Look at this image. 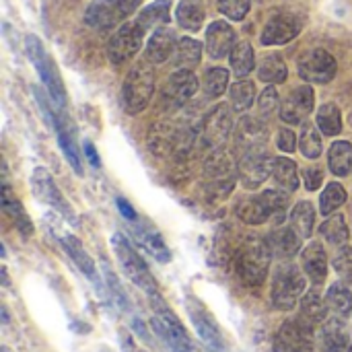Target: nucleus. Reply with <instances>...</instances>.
Instances as JSON below:
<instances>
[{"label": "nucleus", "mask_w": 352, "mask_h": 352, "mask_svg": "<svg viewBox=\"0 0 352 352\" xmlns=\"http://www.w3.org/2000/svg\"><path fill=\"white\" fill-rule=\"evenodd\" d=\"M50 124L56 128V132H58V142H60V146H62V151H64V157L68 159V163L72 165V169H74V173H82V163H80V151H78V146L74 144V136H72V132L66 128V120H62V116L60 113H52V118H50Z\"/></svg>", "instance_id": "29"}, {"label": "nucleus", "mask_w": 352, "mask_h": 352, "mask_svg": "<svg viewBox=\"0 0 352 352\" xmlns=\"http://www.w3.org/2000/svg\"><path fill=\"white\" fill-rule=\"evenodd\" d=\"M231 105L219 103L212 107L204 122H202V142L210 151H219L227 144L231 132H233V116H231Z\"/></svg>", "instance_id": "12"}, {"label": "nucleus", "mask_w": 352, "mask_h": 352, "mask_svg": "<svg viewBox=\"0 0 352 352\" xmlns=\"http://www.w3.org/2000/svg\"><path fill=\"white\" fill-rule=\"evenodd\" d=\"M171 19V2L169 0H155L151 4H146L144 8H140L136 21L138 25L146 31L153 27H163L167 25Z\"/></svg>", "instance_id": "32"}, {"label": "nucleus", "mask_w": 352, "mask_h": 352, "mask_svg": "<svg viewBox=\"0 0 352 352\" xmlns=\"http://www.w3.org/2000/svg\"><path fill=\"white\" fill-rule=\"evenodd\" d=\"M287 76H289V68L278 54H270V56L262 58V62L258 64V78L262 82L278 85V82H285Z\"/></svg>", "instance_id": "35"}, {"label": "nucleus", "mask_w": 352, "mask_h": 352, "mask_svg": "<svg viewBox=\"0 0 352 352\" xmlns=\"http://www.w3.org/2000/svg\"><path fill=\"white\" fill-rule=\"evenodd\" d=\"M250 0H219V10L231 21H243L250 12Z\"/></svg>", "instance_id": "47"}, {"label": "nucleus", "mask_w": 352, "mask_h": 352, "mask_svg": "<svg viewBox=\"0 0 352 352\" xmlns=\"http://www.w3.org/2000/svg\"><path fill=\"white\" fill-rule=\"evenodd\" d=\"M31 188H33V194H35L41 202L54 206L62 217H66L72 225H76V214H74L72 206L64 200L62 192L58 190V186H56V182H54V177H52L43 167H35V169H33Z\"/></svg>", "instance_id": "15"}, {"label": "nucleus", "mask_w": 352, "mask_h": 352, "mask_svg": "<svg viewBox=\"0 0 352 352\" xmlns=\"http://www.w3.org/2000/svg\"><path fill=\"white\" fill-rule=\"evenodd\" d=\"M116 204H118V208H120V212H122V217H124L126 221L134 223V221L138 219V217H136V210H134V208H132L124 198H118V200H116Z\"/></svg>", "instance_id": "53"}, {"label": "nucleus", "mask_w": 352, "mask_h": 352, "mask_svg": "<svg viewBox=\"0 0 352 352\" xmlns=\"http://www.w3.org/2000/svg\"><path fill=\"white\" fill-rule=\"evenodd\" d=\"M142 0H93L85 10V23L91 29L105 31L128 19Z\"/></svg>", "instance_id": "9"}, {"label": "nucleus", "mask_w": 352, "mask_h": 352, "mask_svg": "<svg viewBox=\"0 0 352 352\" xmlns=\"http://www.w3.org/2000/svg\"><path fill=\"white\" fill-rule=\"evenodd\" d=\"M305 272L297 268L295 264H283L272 278V289H270V299L274 309L278 311H291L295 309L297 301L303 299L305 293Z\"/></svg>", "instance_id": "5"}, {"label": "nucleus", "mask_w": 352, "mask_h": 352, "mask_svg": "<svg viewBox=\"0 0 352 352\" xmlns=\"http://www.w3.org/2000/svg\"><path fill=\"white\" fill-rule=\"evenodd\" d=\"M318 126L326 136H338L342 130V116L334 103H324L318 109Z\"/></svg>", "instance_id": "43"}, {"label": "nucleus", "mask_w": 352, "mask_h": 352, "mask_svg": "<svg viewBox=\"0 0 352 352\" xmlns=\"http://www.w3.org/2000/svg\"><path fill=\"white\" fill-rule=\"evenodd\" d=\"M322 346L326 352H346L351 349L346 320L332 316L322 324Z\"/></svg>", "instance_id": "25"}, {"label": "nucleus", "mask_w": 352, "mask_h": 352, "mask_svg": "<svg viewBox=\"0 0 352 352\" xmlns=\"http://www.w3.org/2000/svg\"><path fill=\"white\" fill-rule=\"evenodd\" d=\"M272 250L268 245V239L252 237L248 239L235 256V270L243 285L248 287H260L264 285L268 276V268L272 262Z\"/></svg>", "instance_id": "2"}, {"label": "nucleus", "mask_w": 352, "mask_h": 352, "mask_svg": "<svg viewBox=\"0 0 352 352\" xmlns=\"http://www.w3.org/2000/svg\"><path fill=\"white\" fill-rule=\"evenodd\" d=\"M314 225H316V208L311 202L303 200L299 202L293 210H291V227L303 237H311L314 233Z\"/></svg>", "instance_id": "39"}, {"label": "nucleus", "mask_w": 352, "mask_h": 352, "mask_svg": "<svg viewBox=\"0 0 352 352\" xmlns=\"http://www.w3.org/2000/svg\"><path fill=\"white\" fill-rule=\"evenodd\" d=\"M148 64L151 62H140L132 66L122 85V105L132 116L144 111L155 93V72Z\"/></svg>", "instance_id": "4"}, {"label": "nucleus", "mask_w": 352, "mask_h": 352, "mask_svg": "<svg viewBox=\"0 0 352 352\" xmlns=\"http://www.w3.org/2000/svg\"><path fill=\"white\" fill-rule=\"evenodd\" d=\"M268 140V128L266 124L256 116H245L237 124V144L245 151L262 148Z\"/></svg>", "instance_id": "26"}, {"label": "nucleus", "mask_w": 352, "mask_h": 352, "mask_svg": "<svg viewBox=\"0 0 352 352\" xmlns=\"http://www.w3.org/2000/svg\"><path fill=\"white\" fill-rule=\"evenodd\" d=\"M175 47H177L175 31L165 25L157 27L144 47V60L151 64H163L165 60H169L175 54Z\"/></svg>", "instance_id": "23"}, {"label": "nucleus", "mask_w": 352, "mask_h": 352, "mask_svg": "<svg viewBox=\"0 0 352 352\" xmlns=\"http://www.w3.org/2000/svg\"><path fill=\"white\" fill-rule=\"evenodd\" d=\"M303 182H305V188L309 192H314L324 184V171L320 167H309L303 171Z\"/></svg>", "instance_id": "52"}, {"label": "nucleus", "mask_w": 352, "mask_h": 352, "mask_svg": "<svg viewBox=\"0 0 352 352\" xmlns=\"http://www.w3.org/2000/svg\"><path fill=\"white\" fill-rule=\"evenodd\" d=\"M25 50H27L29 60L37 68V74L43 80L45 91L52 97V101L58 107H64L66 105V89L62 85V78H60V72H58L54 60L47 56V52H45L43 43L39 41V37L37 35H27L25 37Z\"/></svg>", "instance_id": "6"}, {"label": "nucleus", "mask_w": 352, "mask_h": 352, "mask_svg": "<svg viewBox=\"0 0 352 352\" xmlns=\"http://www.w3.org/2000/svg\"><path fill=\"white\" fill-rule=\"evenodd\" d=\"M272 167H274V159H270L266 155V151L262 148H252L245 151L243 157L237 163V177L241 179V184L250 190L262 186L270 175H272Z\"/></svg>", "instance_id": "14"}, {"label": "nucleus", "mask_w": 352, "mask_h": 352, "mask_svg": "<svg viewBox=\"0 0 352 352\" xmlns=\"http://www.w3.org/2000/svg\"><path fill=\"white\" fill-rule=\"evenodd\" d=\"M177 25L186 31H198L204 25V10L194 0H182L175 8Z\"/></svg>", "instance_id": "40"}, {"label": "nucleus", "mask_w": 352, "mask_h": 352, "mask_svg": "<svg viewBox=\"0 0 352 352\" xmlns=\"http://www.w3.org/2000/svg\"><path fill=\"white\" fill-rule=\"evenodd\" d=\"M320 233L322 237L330 243V245H336V248H342L349 243V225L344 221L342 214H330V219L320 227Z\"/></svg>", "instance_id": "41"}, {"label": "nucleus", "mask_w": 352, "mask_h": 352, "mask_svg": "<svg viewBox=\"0 0 352 352\" xmlns=\"http://www.w3.org/2000/svg\"><path fill=\"white\" fill-rule=\"evenodd\" d=\"M182 144V130H177L169 122H157L151 126L146 136V146L155 157H171L179 153Z\"/></svg>", "instance_id": "17"}, {"label": "nucleus", "mask_w": 352, "mask_h": 352, "mask_svg": "<svg viewBox=\"0 0 352 352\" xmlns=\"http://www.w3.org/2000/svg\"><path fill=\"white\" fill-rule=\"evenodd\" d=\"M330 171L338 177H344L352 171V144L346 140H338L330 146L328 153Z\"/></svg>", "instance_id": "36"}, {"label": "nucleus", "mask_w": 352, "mask_h": 352, "mask_svg": "<svg viewBox=\"0 0 352 352\" xmlns=\"http://www.w3.org/2000/svg\"><path fill=\"white\" fill-rule=\"evenodd\" d=\"M326 305L332 316L349 320L352 314V291L344 283H334L326 293Z\"/></svg>", "instance_id": "31"}, {"label": "nucleus", "mask_w": 352, "mask_h": 352, "mask_svg": "<svg viewBox=\"0 0 352 352\" xmlns=\"http://www.w3.org/2000/svg\"><path fill=\"white\" fill-rule=\"evenodd\" d=\"M186 309H188V316H190L200 340L212 352H225V342H223L221 330H219L217 322L212 320L210 311L194 297H188Z\"/></svg>", "instance_id": "16"}, {"label": "nucleus", "mask_w": 352, "mask_h": 352, "mask_svg": "<svg viewBox=\"0 0 352 352\" xmlns=\"http://www.w3.org/2000/svg\"><path fill=\"white\" fill-rule=\"evenodd\" d=\"M140 352H144V351H140Z\"/></svg>", "instance_id": "57"}, {"label": "nucleus", "mask_w": 352, "mask_h": 352, "mask_svg": "<svg viewBox=\"0 0 352 352\" xmlns=\"http://www.w3.org/2000/svg\"><path fill=\"white\" fill-rule=\"evenodd\" d=\"M82 148H85V155H87V159L91 161V165L97 169V167L101 165V161H99V157H97V151H95V146H93L91 142H85V146H82Z\"/></svg>", "instance_id": "54"}, {"label": "nucleus", "mask_w": 352, "mask_h": 352, "mask_svg": "<svg viewBox=\"0 0 352 352\" xmlns=\"http://www.w3.org/2000/svg\"><path fill=\"white\" fill-rule=\"evenodd\" d=\"M142 39H144V29L138 25V21L124 23L107 41V58H109V62L111 64L128 62L142 47Z\"/></svg>", "instance_id": "11"}, {"label": "nucleus", "mask_w": 352, "mask_h": 352, "mask_svg": "<svg viewBox=\"0 0 352 352\" xmlns=\"http://www.w3.org/2000/svg\"><path fill=\"white\" fill-rule=\"evenodd\" d=\"M256 99V85L252 80H237L229 89V103L233 111H248Z\"/></svg>", "instance_id": "42"}, {"label": "nucleus", "mask_w": 352, "mask_h": 352, "mask_svg": "<svg viewBox=\"0 0 352 352\" xmlns=\"http://www.w3.org/2000/svg\"><path fill=\"white\" fill-rule=\"evenodd\" d=\"M299 148L307 159H318L322 155V136L314 124H303L299 134Z\"/></svg>", "instance_id": "45"}, {"label": "nucleus", "mask_w": 352, "mask_h": 352, "mask_svg": "<svg viewBox=\"0 0 352 352\" xmlns=\"http://www.w3.org/2000/svg\"><path fill=\"white\" fill-rule=\"evenodd\" d=\"M274 352H316V338H314V326L299 320H287L280 330L274 336L272 342Z\"/></svg>", "instance_id": "10"}, {"label": "nucleus", "mask_w": 352, "mask_h": 352, "mask_svg": "<svg viewBox=\"0 0 352 352\" xmlns=\"http://www.w3.org/2000/svg\"><path fill=\"white\" fill-rule=\"evenodd\" d=\"M202 60V43L192 39V37H182L177 41L175 54H173V64L177 70H192L198 66Z\"/></svg>", "instance_id": "33"}, {"label": "nucleus", "mask_w": 352, "mask_h": 352, "mask_svg": "<svg viewBox=\"0 0 352 352\" xmlns=\"http://www.w3.org/2000/svg\"><path fill=\"white\" fill-rule=\"evenodd\" d=\"M198 91V78L192 70H175L163 89V99H167L173 105H182L188 99H192Z\"/></svg>", "instance_id": "21"}, {"label": "nucleus", "mask_w": 352, "mask_h": 352, "mask_svg": "<svg viewBox=\"0 0 352 352\" xmlns=\"http://www.w3.org/2000/svg\"><path fill=\"white\" fill-rule=\"evenodd\" d=\"M344 202H346V190H344L338 182H332V184L322 192L320 210H322V214L330 217V214L336 212Z\"/></svg>", "instance_id": "46"}, {"label": "nucleus", "mask_w": 352, "mask_h": 352, "mask_svg": "<svg viewBox=\"0 0 352 352\" xmlns=\"http://www.w3.org/2000/svg\"><path fill=\"white\" fill-rule=\"evenodd\" d=\"M132 237H134V241H136L148 256H153L157 262L167 264V262L171 260V252H169V248H167L163 235H161L151 223L138 221V219H136V221L132 223Z\"/></svg>", "instance_id": "18"}, {"label": "nucleus", "mask_w": 352, "mask_h": 352, "mask_svg": "<svg viewBox=\"0 0 352 352\" xmlns=\"http://www.w3.org/2000/svg\"><path fill=\"white\" fill-rule=\"evenodd\" d=\"M301 31V23L293 14H276L262 29V45H285Z\"/></svg>", "instance_id": "19"}, {"label": "nucleus", "mask_w": 352, "mask_h": 352, "mask_svg": "<svg viewBox=\"0 0 352 352\" xmlns=\"http://www.w3.org/2000/svg\"><path fill=\"white\" fill-rule=\"evenodd\" d=\"M334 270L344 283H352V248L342 245L334 256Z\"/></svg>", "instance_id": "48"}, {"label": "nucleus", "mask_w": 352, "mask_h": 352, "mask_svg": "<svg viewBox=\"0 0 352 352\" xmlns=\"http://www.w3.org/2000/svg\"><path fill=\"white\" fill-rule=\"evenodd\" d=\"M278 107V91L276 87H266L264 93L260 95V101H258V109L262 113H270Z\"/></svg>", "instance_id": "50"}, {"label": "nucleus", "mask_w": 352, "mask_h": 352, "mask_svg": "<svg viewBox=\"0 0 352 352\" xmlns=\"http://www.w3.org/2000/svg\"><path fill=\"white\" fill-rule=\"evenodd\" d=\"M326 316H328L326 297H322L318 289H311L309 293H305V297L301 299V318L309 322L311 326H316V324H324Z\"/></svg>", "instance_id": "34"}, {"label": "nucleus", "mask_w": 352, "mask_h": 352, "mask_svg": "<svg viewBox=\"0 0 352 352\" xmlns=\"http://www.w3.org/2000/svg\"><path fill=\"white\" fill-rule=\"evenodd\" d=\"M301 268L305 276L316 285H324L328 278V256L326 250L320 241H311L303 252H301Z\"/></svg>", "instance_id": "24"}, {"label": "nucleus", "mask_w": 352, "mask_h": 352, "mask_svg": "<svg viewBox=\"0 0 352 352\" xmlns=\"http://www.w3.org/2000/svg\"><path fill=\"white\" fill-rule=\"evenodd\" d=\"M285 208H287V196L276 192V190H268V192H262L258 196H252V198H243L235 212L237 217L248 223V225H264L266 221L270 219H285Z\"/></svg>", "instance_id": "7"}, {"label": "nucleus", "mask_w": 352, "mask_h": 352, "mask_svg": "<svg viewBox=\"0 0 352 352\" xmlns=\"http://www.w3.org/2000/svg\"><path fill=\"white\" fill-rule=\"evenodd\" d=\"M235 165L229 155L221 148L212 151V155L204 163V190L210 200L227 198L235 188Z\"/></svg>", "instance_id": "8"}, {"label": "nucleus", "mask_w": 352, "mask_h": 352, "mask_svg": "<svg viewBox=\"0 0 352 352\" xmlns=\"http://www.w3.org/2000/svg\"><path fill=\"white\" fill-rule=\"evenodd\" d=\"M297 163L287 159V157H278L274 159V167H272V177L276 179V184L285 190V192H295L299 188V171H297Z\"/></svg>", "instance_id": "38"}, {"label": "nucleus", "mask_w": 352, "mask_h": 352, "mask_svg": "<svg viewBox=\"0 0 352 352\" xmlns=\"http://www.w3.org/2000/svg\"><path fill=\"white\" fill-rule=\"evenodd\" d=\"M111 248H113V254L124 270V274L140 289L144 291L148 297H155V295H161L159 293V287H157V280L155 276L151 274L146 262L140 258V254L130 245V241L122 235V233H116L111 235Z\"/></svg>", "instance_id": "3"}, {"label": "nucleus", "mask_w": 352, "mask_h": 352, "mask_svg": "<svg viewBox=\"0 0 352 352\" xmlns=\"http://www.w3.org/2000/svg\"><path fill=\"white\" fill-rule=\"evenodd\" d=\"M0 352H10V351H8V349H2V351H0Z\"/></svg>", "instance_id": "55"}, {"label": "nucleus", "mask_w": 352, "mask_h": 352, "mask_svg": "<svg viewBox=\"0 0 352 352\" xmlns=\"http://www.w3.org/2000/svg\"><path fill=\"white\" fill-rule=\"evenodd\" d=\"M155 309L153 318V330L159 336V340L165 344L167 352H200L194 340L190 338L188 330L179 322V318L173 314V309L163 301L161 295L148 297Z\"/></svg>", "instance_id": "1"}, {"label": "nucleus", "mask_w": 352, "mask_h": 352, "mask_svg": "<svg viewBox=\"0 0 352 352\" xmlns=\"http://www.w3.org/2000/svg\"><path fill=\"white\" fill-rule=\"evenodd\" d=\"M2 208H4V212L12 219V223L16 225V229L23 233V237H31V235H33V223H31V219L27 217V212H25L21 200L12 196L8 184H4V188H2Z\"/></svg>", "instance_id": "30"}, {"label": "nucleus", "mask_w": 352, "mask_h": 352, "mask_svg": "<svg viewBox=\"0 0 352 352\" xmlns=\"http://www.w3.org/2000/svg\"><path fill=\"white\" fill-rule=\"evenodd\" d=\"M103 272H105V278H107V287H109V291H111L113 299L118 301V305H120V307L128 309V297H126L124 289L120 287L118 278L113 276V272L109 270V266H103Z\"/></svg>", "instance_id": "49"}, {"label": "nucleus", "mask_w": 352, "mask_h": 352, "mask_svg": "<svg viewBox=\"0 0 352 352\" xmlns=\"http://www.w3.org/2000/svg\"><path fill=\"white\" fill-rule=\"evenodd\" d=\"M229 62H231V70L237 76H248L254 68H256V54L250 41H239L235 43V47L229 54Z\"/></svg>", "instance_id": "37"}, {"label": "nucleus", "mask_w": 352, "mask_h": 352, "mask_svg": "<svg viewBox=\"0 0 352 352\" xmlns=\"http://www.w3.org/2000/svg\"><path fill=\"white\" fill-rule=\"evenodd\" d=\"M268 245L272 250V256L278 260H291L301 250V235L293 227H280L274 229L268 237Z\"/></svg>", "instance_id": "27"}, {"label": "nucleus", "mask_w": 352, "mask_h": 352, "mask_svg": "<svg viewBox=\"0 0 352 352\" xmlns=\"http://www.w3.org/2000/svg\"><path fill=\"white\" fill-rule=\"evenodd\" d=\"M60 243H62V248H64V252L70 256V260L76 264V268L87 276V278H91L93 283H97V280H101L99 276H97V266H95V260L87 254V250L82 248V243L74 237V235H70V233H66V235H62L60 237Z\"/></svg>", "instance_id": "28"}, {"label": "nucleus", "mask_w": 352, "mask_h": 352, "mask_svg": "<svg viewBox=\"0 0 352 352\" xmlns=\"http://www.w3.org/2000/svg\"><path fill=\"white\" fill-rule=\"evenodd\" d=\"M316 93L311 87H299L289 93V97L280 103V118L287 124H301L314 109Z\"/></svg>", "instance_id": "20"}, {"label": "nucleus", "mask_w": 352, "mask_h": 352, "mask_svg": "<svg viewBox=\"0 0 352 352\" xmlns=\"http://www.w3.org/2000/svg\"><path fill=\"white\" fill-rule=\"evenodd\" d=\"M276 144L283 153H293L295 146H297V136L295 132H291L289 128H280L278 134H276Z\"/></svg>", "instance_id": "51"}, {"label": "nucleus", "mask_w": 352, "mask_h": 352, "mask_svg": "<svg viewBox=\"0 0 352 352\" xmlns=\"http://www.w3.org/2000/svg\"><path fill=\"white\" fill-rule=\"evenodd\" d=\"M227 85H229V72L221 66H214V68H208L206 74H204V80H202V89L204 93L214 99V97H221L225 91H227Z\"/></svg>", "instance_id": "44"}, {"label": "nucleus", "mask_w": 352, "mask_h": 352, "mask_svg": "<svg viewBox=\"0 0 352 352\" xmlns=\"http://www.w3.org/2000/svg\"><path fill=\"white\" fill-rule=\"evenodd\" d=\"M297 70L303 80L314 82V85H326L336 76L338 62L326 50H311L299 58Z\"/></svg>", "instance_id": "13"}, {"label": "nucleus", "mask_w": 352, "mask_h": 352, "mask_svg": "<svg viewBox=\"0 0 352 352\" xmlns=\"http://www.w3.org/2000/svg\"><path fill=\"white\" fill-rule=\"evenodd\" d=\"M235 47V31L227 21H212L206 29V52L212 60H221Z\"/></svg>", "instance_id": "22"}, {"label": "nucleus", "mask_w": 352, "mask_h": 352, "mask_svg": "<svg viewBox=\"0 0 352 352\" xmlns=\"http://www.w3.org/2000/svg\"><path fill=\"white\" fill-rule=\"evenodd\" d=\"M346 352H352V342H351V349H349V351H346Z\"/></svg>", "instance_id": "56"}]
</instances>
